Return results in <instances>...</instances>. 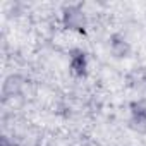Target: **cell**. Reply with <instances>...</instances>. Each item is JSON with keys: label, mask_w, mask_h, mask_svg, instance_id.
<instances>
[{"label": "cell", "mask_w": 146, "mask_h": 146, "mask_svg": "<svg viewBox=\"0 0 146 146\" xmlns=\"http://www.w3.org/2000/svg\"><path fill=\"white\" fill-rule=\"evenodd\" d=\"M70 69L76 76H84L86 74V69H88V60L86 55L79 50H76L74 53L70 55Z\"/></svg>", "instance_id": "4"}, {"label": "cell", "mask_w": 146, "mask_h": 146, "mask_svg": "<svg viewBox=\"0 0 146 146\" xmlns=\"http://www.w3.org/2000/svg\"><path fill=\"white\" fill-rule=\"evenodd\" d=\"M64 23L70 29H83L86 24V17L78 5H70L64 11Z\"/></svg>", "instance_id": "1"}, {"label": "cell", "mask_w": 146, "mask_h": 146, "mask_svg": "<svg viewBox=\"0 0 146 146\" xmlns=\"http://www.w3.org/2000/svg\"><path fill=\"white\" fill-rule=\"evenodd\" d=\"M23 83H21V78L19 76H11L7 78V81L4 83V95L5 96H14V93H17L21 90Z\"/></svg>", "instance_id": "6"}, {"label": "cell", "mask_w": 146, "mask_h": 146, "mask_svg": "<svg viewBox=\"0 0 146 146\" xmlns=\"http://www.w3.org/2000/svg\"><path fill=\"white\" fill-rule=\"evenodd\" d=\"M131 127L144 132L146 131V105L143 102H134L131 105Z\"/></svg>", "instance_id": "2"}, {"label": "cell", "mask_w": 146, "mask_h": 146, "mask_svg": "<svg viewBox=\"0 0 146 146\" xmlns=\"http://www.w3.org/2000/svg\"><path fill=\"white\" fill-rule=\"evenodd\" d=\"M127 84L131 88H144L146 86V69L144 67H139V69H134L127 74Z\"/></svg>", "instance_id": "5"}, {"label": "cell", "mask_w": 146, "mask_h": 146, "mask_svg": "<svg viewBox=\"0 0 146 146\" xmlns=\"http://www.w3.org/2000/svg\"><path fill=\"white\" fill-rule=\"evenodd\" d=\"M110 50L115 57H127L131 53V45L122 35H112L110 38Z\"/></svg>", "instance_id": "3"}]
</instances>
